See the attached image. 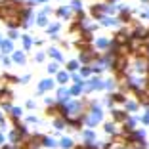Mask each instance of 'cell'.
Listing matches in <instances>:
<instances>
[{"mask_svg": "<svg viewBox=\"0 0 149 149\" xmlns=\"http://www.w3.org/2000/svg\"><path fill=\"white\" fill-rule=\"evenodd\" d=\"M65 80H67V74L61 73V74H59V82H65Z\"/></svg>", "mask_w": 149, "mask_h": 149, "instance_id": "6", "label": "cell"}, {"mask_svg": "<svg viewBox=\"0 0 149 149\" xmlns=\"http://www.w3.org/2000/svg\"><path fill=\"white\" fill-rule=\"evenodd\" d=\"M46 88H52V80H46V82L40 84V90H46Z\"/></svg>", "mask_w": 149, "mask_h": 149, "instance_id": "2", "label": "cell"}, {"mask_svg": "<svg viewBox=\"0 0 149 149\" xmlns=\"http://www.w3.org/2000/svg\"><path fill=\"white\" fill-rule=\"evenodd\" d=\"M0 143H2V134H0Z\"/></svg>", "mask_w": 149, "mask_h": 149, "instance_id": "7", "label": "cell"}, {"mask_svg": "<svg viewBox=\"0 0 149 149\" xmlns=\"http://www.w3.org/2000/svg\"><path fill=\"white\" fill-rule=\"evenodd\" d=\"M61 145H63V147H71V140H63Z\"/></svg>", "mask_w": 149, "mask_h": 149, "instance_id": "4", "label": "cell"}, {"mask_svg": "<svg viewBox=\"0 0 149 149\" xmlns=\"http://www.w3.org/2000/svg\"><path fill=\"white\" fill-rule=\"evenodd\" d=\"M36 2H44V0H36Z\"/></svg>", "mask_w": 149, "mask_h": 149, "instance_id": "8", "label": "cell"}, {"mask_svg": "<svg viewBox=\"0 0 149 149\" xmlns=\"http://www.w3.org/2000/svg\"><path fill=\"white\" fill-rule=\"evenodd\" d=\"M15 61H21L23 63V56H21V54H15Z\"/></svg>", "mask_w": 149, "mask_h": 149, "instance_id": "5", "label": "cell"}, {"mask_svg": "<svg viewBox=\"0 0 149 149\" xmlns=\"http://www.w3.org/2000/svg\"><path fill=\"white\" fill-rule=\"evenodd\" d=\"M100 118H101V113H100V111H94V113H92V117H90V124H94V123H97V120H100Z\"/></svg>", "mask_w": 149, "mask_h": 149, "instance_id": "1", "label": "cell"}, {"mask_svg": "<svg viewBox=\"0 0 149 149\" xmlns=\"http://www.w3.org/2000/svg\"><path fill=\"white\" fill-rule=\"evenodd\" d=\"M2 48H4V52H10V50H12V44H10V42H4V44H2Z\"/></svg>", "mask_w": 149, "mask_h": 149, "instance_id": "3", "label": "cell"}]
</instances>
